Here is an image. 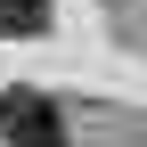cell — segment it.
<instances>
[{
  "instance_id": "obj_1",
  "label": "cell",
  "mask_w": 147,
  "mask_h": 147,
  "mask_svg": "<svg viewBox=\"0 0 147 147\" xmlns=\"http://www.w3.org/2000/svg\"><path fill=\"white\" fill-rule=\"evenodd\" d=\"M0 139L8 147H65V115L49 90H0Z\"/></svg>"
},
{
  "instance_id": "obj_2",
  "label": "cell",
  "mask_w": 147,
  "mask_h": 147,
  "mask_svg": "<svg viewBox=\"0 0 147 147\" xmlns=\"http://www.w3.org/2000/svg\"><path fill=\"white\" fill-rule=\"evenodd\" d=\"M0 25L8 33H41L49 25V0H0Z\"/></svg>"
}]
</instances>
